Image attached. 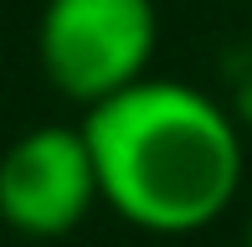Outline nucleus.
<instances>
[{
  "label": "nucleus",
  "instance_id": "obj_2",
  "mask_svg": "<svg viewBox=\"0 0 252 247\" xmlns=\"http://www.w3.org/2000/svg\"><path fill=\"white\" fill-rule=\"evenodd\" d=\"M155 41V0H47L36 21V62L47 83L83 108L150 77Z\"/></svg>",
  "mask_w": 252,
  "mask_h": 247
},
{
  "label": "nucleus",
  "instance_id": "obj_1",
  "mask_svg": "<svg viewBox=\"0 0 252 247\" xmlns=\"http://www.w3.org/2000/svg\"><path fill=\"white\" fill-rule=\"evenodd\" d=\"M77 129L98 170V201L150 237H190L242 196V124L196 83L139 77L83 108Z\"/></svg>",
  "mask_w": 252,
  "mask_h": 247
},
{
  "label": "nucleus",
  "instance_id": "obj_4",
  "mask_svg": "<svg viewBox=\"0 0 252 247\" xmlns=\"http://www.w3.org/2000/svg\"><path fill=\"white\" fill-rule=\"evenodd\" d=\"M221 77H226V88H232V93H226V108H232V119L242 124H252V47H237L232 57L221 62Z\"/></svg>",
  "mask_w": 252,
  "mask_h": 247
},
{
  "label": "nucleus",
  "instance_id": "obj_5",
  "mask_svg": "<svg viewBox=\"0 0 252 247\" xmlns=\"http://www.w3.org/2000/svg\"><path fill=\"white\" fill-rule=\"evenodd\" d=\"M247 247H252V216H247Z\"/></svg>",
  "mask_w": 252,
  "mask_h": 247
},
{
  "label": "nucleus",
  "instance_id": "obj_3",
  "mask_svg": "<svg viewBox=\"0 0 252 247\" xmlns=\"http://www.w3.org/2000/svg\"><path fill=\"white\" fill-rule=\"evenodd\" d=\"M98 201V170L83 129L36 124L0 154V221L21 237H67L88 221Z\"/></svg>",
  "mask_w": 252,
  "mask_h": 247
}]
</instances>
